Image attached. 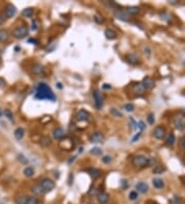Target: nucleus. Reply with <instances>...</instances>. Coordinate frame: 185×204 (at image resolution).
I'll return each mask as SVG.
<instances>
[{"label":"nucleus","instance_id":"32","mask_svg":"<svg viewBox=\"0 0 185 204\" xmlns=\"http://www.w3.org/2000/svg\"><path fill=\"white\" fill-rule=\"evenodd\" d=\"M109 113H110V115L111 116H116V118H122L124 116V115L119 111L117 108H110V110H109Z\"/></svg>","mask_w":185,"mask_h":204},{"label":"nucleus","instance_id":"27","mask_svg":"<svg viewBox=\"0 0 185 204\" xmlns=\"http://www.w3.org/2000/svg\"><path fill=\"white\" fill-rule=\"evenodd\" d=\"M34 15V9L32 7H27V9L22 10V16L24 18H31Z\"/></svg>","mask_w":185,"mask_h":204},{"label":"nucleus","instance_id":"13","mask_svg":"<svg viewBox=\"0 0 185 204\" xmlns=\"http://www.w3.org/2000/svg\"><path fill=\"white\" fill-rule=\"evenodd\" d=\"M114 16L120 21L127 22L130 20V15L126 12V10H121V9L116 10V12H114Z\"/></svg>","mask_w":185,"mask_h":204},{"label":"nucleus","instance_id":"33","mask_svg":"<svg viewBox=\"0 0 185 204\" xmlns=\"http://www.w3.org/2000/svg\"><path fill=\"white\" fill-rule=\"evenodd\" d=\"M165 171H166V167H165V166L157 165V166H155V167H154L153 173H154V174H162V173L165 172Z\"/></svg>","mask_w":185,"mask_h":204},{"label":"nucleus","instance_id":"54","mask_svg":"<svg viewBox=\"0 0 185 204\" xmlns=\"http://www.w3.org/2000/svg\"><path fill=\"white\" fill-rule=\"evenodd\" d=\"M170 3H172V4H177V3H179V1L178 0H172V1H169Z\"/></svg>","mask_w":185,"mask_h":204},{"label":"nucleus","instance_id":"58","mask_svg":"<svg viewBox=\"0 0 185 204\" xmlns=\"http://www.w3.org/2000/svg\"><path fill=\"white\" fill-rule=\"evenodd\" d=\"M2 116V110H1V108H0V118Z\"/></svg>","mask_w":185,"mask_h":204},{"label":"nucleus","instance_id":"53","mask_svg":"<svg viewBox=\"0 0 185 204\" xmlns=\"http://www.w3.org/2000/svg\"><path fill=\"white\" fill-rule=\"evenodd\" d=\"M102 88L104 89V90H108V89H111V86H109V85H106V84H105V85H103Z\"/></svg>","mask_w":185,"mask_h":204},{"label":"nucleus","instance_id":"20","mask_svg":"<svg viewBox=\"0 0 185 204\" xmlns=\"http://www.w3.org/2000/svg\"><path fill=\"white\" fill-rule=\"evenodd\" d=\"M31 191H32V193H33L34 195H36V196H40V195L45 194L44 191L42 190L41 186H40V184H35L34 186H32Z\"/></svg>","mask_w":185,"mask_h":204},{"label":"nucleus","instance_id":"40","mask_svg":"<svg viewBox=\"0 0 185 204\" xmlns=\"http://www.w3.org/2000/svg\"><path fill=\"white\" fill-rule=\"evenodd\" d=\"M18 160L21 163H23V164H27V163H28V159H27V158L24 156V155H22V154L18 155Z\"/></svg>","mask_w":185,"mask_h":204},{"label":"nucleus","instance_id":"61","mask_svg":"<svg viewBox=\"0 0 185 204\" xmlns=\"http://www.w3.org/2000/svg\"><path fill=\"white\" fill-rule=\"evenodd\" d=\"M183 178H185V177H183ZM183 183H184V184H185V181H183Z\"/></svg>","mask_w":185,"mask_h":204},{"label":"nucleus","instance_id":"45","mask_svg":"<svg viewBox=\"0 0 185 204\" xmlns=\"http://www.w3.org/2000/svg\"><path fill=\"white\" fill-rule=\"evenodd\" d=\"M94 19H95V22H96V23H98V24H102L103 23V18H101L100 17V16H95L94 17Z\"/></svg>","mask_w":185,"mask_h":204},{"label":"nucleus","instance_id":"39","mask_svg":"<svg viewBox=\"0 0 185 204\" xmlns=\"http://www.w3.org/2000/svg\"><path fill=\"white\" fill-rule=\"evenodd\" d=\"M137 128H139L140 132H142V131H144V130L146 129V125H145V123H144L143 121H140V122H138V123H137Z\"/></svg>","mask_w":185,"mask_h":204},{"label":"nucleus","instance_id":"36","mask_svg":"<svg viewBox=\"0 0 185 204\" xmlns=\"http://www.w3.org/2000/svg\"><path fill=\"white\" fill-rule=\"evenodd\" d=\"M124 108L127 111H129V113H132V111L135 110V105L133 104V103H127V104L124 106Z\"/></svg>","mask_w":185,"mask_h":204},{"label":"nucleus","instance_id":"55","mask_svg":"<svg viewBox=\"0 0 185 204\" xmlns=\"http://www.w3.org/2000/svg\"><path fill=\"white\" fill-rule=\"evenodd\" d=\"M15 51L16 52H20V47H15Z\"/></svg>","mask_w":185,"mask_h":204},{"label":"nucleus","instance_id":"7","mask_svg":"<svg viewBox=\"0 0 185 204\" xmlns=\"http://www.w3.org/2000/svg\"><path fill=\"white\" fill-rule=\"evenodd\" d=\"M126 60L127 63H130L131 65H139L141 63V59L137 54L135 53H131L126 55Z\"/></svg>","mask_w":185,"mask_h":204},{"label":"nucleus","instance_id":"25","mask_svg":"<svg viewBox=\"0 0 185 204\" xmlns=\"http://www.w3.org/2000/svg\"><path fill=\"white\" fill-rule=\"evenodd\" d=\"M28 196L26 195H19L16 197V203L17 204H27V202H28Z\"/></svg>","mask_w":185,"mask_h":204},{"label":"nucleus","instance_id":"14","mask_svg":"<svg viewBox=\"0 0 185 204\" xmlns=\"http://www.w3.org/2000/svg\"><path fill=\"white\" fill-rule=\"evenodd\" d=\"M110 199V196L106 192H99L97 195V200L100 204H106Z\"/></svg>","mask_w":185,"mask_h":204},{"label":"nucleus","instance_id":"46","mask_svg":"<svg viewBox=\"0 0 185 204\" xmlns=\"http://www.w3.org/2000/svg\"><path fill=\"white\" fill-rule=\"evenodd\" d=\"M141 133H142V132H140V131H139V132L137 133V134H136V135L134 136V137H133V139H132V142H133V143L136 142V141H137V140L139 139V138L141 137Z\"/></svg>","mask_w":185,"mask_h":204},{"label":"nucleus","instance_id":"50","mask_svg":"<svg viewBox=\"0 0 185 204\" xmlns=\"http://www.w3.org/2000/svg\"><path fill=\"white\" fill-rule=\"evenodd\" d=\"M31 29H32V30H36V29H37V23H36V21H33V22H32V27H31Z\"/></svg>","mask_w":185,"mask_h":204},{"label":"nucleus","instance_id":"37","mask_svg":"<svg viewBox=\"0 0 185 204\" xmlns=\"http://www.w3.org/2000/svg\"><path fill=\"white\" fill-rule=\"evenodd\" d=\"M112 160H113V158L111 156H108V155H106V156L102 158V162L105 163V164H109V163L112 162Z\"/></svg>","mask_w":185,"mask_h":204},{"label":"nucleus","instance_id":"48","mask_svg":"<svg viewBox=\"0 0 185 204\" xmlns=\"http://www.w3.org/2000/svg\"><path fill=\"white\" fill-rule=\"evenodd\" d=\"M120 187H121V189H127V181H121V184H120Z\"/></svg>","mask_w":185,"mask_h":204},{"label":"nucleus","instance_id":"21","mask_svg":"<svg viewBox=\"0 0 185 204\" xmlns=\"http://www.w3.org/2000/svg\"><path fill=\"white\" fill-rule=\"evenodd\" d=\"M104 34H105V37H106V38L109 39V40L116 39V37H117V33H116V32L114 31V30L109 29V28L105 30Z\"/></svg>","mask_w":185,"mask_h":204},{"label":"nucleus","instance_id":"34","mask_svg":"<svg viewBox=\"0 0 185 204\" xmlns=\"http://www.w3.org/2000/svg\"><path fill=\"white\" fill-rule=\"evenodd\" d=\"M169 204H182V199L179 196H174L169 201Z\"/></svg>","mask_w":185,"mask_h":204},{"label":"nucleus","instance_id":"3","mask_svg":"<svg viewBox=\"0 0 185 204\" xmlns=\"http://www.w3.org/2000/svg\"><path fill=\"white\" fill-rule=\"evenodd\" d=\"M29 33V29L27 26H19L17 27L15 30L12 31V36L15 37V38H18V39H22L24 38V37H26L27 35Z\"/></svg>","mask_w":185,"mask_h":204},{"label":"nucleus","instance_id":"56","mask_svg":"<svg viewBox=\"0 0 185 204\" xmlns=\"http://www.w3.org/2000/svg\"><path fill=\"white\" fill-rule=\"evenodd\" d=\"M182 145H183V148L185 149V138L183 139V141H182Z\"/></svg>","mask_w":185,"mask_h":204},{"label":"nucleus","instance_id":"60","mask_svg":"<svg viewBox=\"0 0 185 204\" xmlns=\"http://www.w3.org/2000/svg\"><path fill=\"white\" fill-rule=\"evenodd\" d=\"M0 62H1V57H0Z\"/></svg>","mask_w":185,"mask_h":204},{"label":"nucleus","instance_id":"26","mask_svg":"<svg viewBox=\"0 0 185 204\" xmlns=\"http://www.w3.org/2000/svg\"><path fill=\"white\" fill-rule=\"evenodd\" d=\"M126 12L129 13V15H138L141 12V9L139 6H129L127 7Z\"/></svg>","mask_w":185,"mask_h":204},{"label":"nucleus","instance_id":"24","mask_svg":"<svg viewBox=\"0 0 185 204\" xmlns=\"http://www.w3.org/2000/svg\"><path fill=\"white\" fill-rule=\"evenodd\" d=\"M13 135H15V137L17 138L18 140H21L22 138L25 136V130H24L23 128H17V129L15 130Z\"/></svg>","mask_w":185,"mask_h":204},{"label":"nucleus","instance_id":"29","mask_svg":"<svg viewBox=\"0 0 185 204\" xmlns=\"http://www.w3.org/2000/svg\"><path fill=\"white\" fill-rule=\"evenodd\" d=\"M152 184H153V187L156 188V189H162L165 187V183L162 178H154L152 181Z\"/></svg>","mask_w":185,"mask_h":204},{"label":"nucleus","instance_id":"15","mask_svg":"<svg viewBox=\"0 0 185 204\" xmlns=\"http://www.w3.org/2000/svg\"><path fill=\"white\" fill-rule=\"evenodd\" d=\"M76 119L79 122H86L89 120V113L86 109H80L76 115Z\"/></svg>","mask_w":185,"mask_h":204},{"label":"nucleus","instance_id":"18","mask_svg":"<svg viewBox=\"0 0 185 204\" xmlns=\"http://www.w3.org/2000/svg\"><path fill=\"white\" fill-rule=\"evenodd\" d=\"M136 191H138V193H141V194H145L148 191V184L143 183V181H140L136 184Z\"/></svg>","mask_w":185,"mask_h":204},{"label":"nucleus","instance_id":"35","mask_svg":"<svg viewBox=\"0 0 185 204\" xmlns=\"http://www.w3.org/2000/svg\"><path fill=\"white\" fill-rule=\"evenodd\" d=\"M89 153L92 155H95V156H99V155L102 154V149L100 148H92L91 151H89Z\"/></svg>","mask_w":185,"mask_h":204},{"label":"nucleus","instance_id":"23","mask_svg":"<svg viewBox=\"0 0 185 204\" xmlns=\"http://www.w3.org/2000/svg\"><path fill=\"white\" fill-rule=\"evenodd\" d=\"M39 143L43 148H48L51 145V138L48 137V136H42L39 140Z\"/></svg>","mask_w":185,"mask_h":204},{"label":"nucleus","instance_id":"2","mask_svg":"<svg viewBox=\"0 0 185 204\" xmlns=\"http://www.w3.org/2000/svg\"><path fill=\"white\" fill-rule=\"evenodd\" d=\"M156 160L154 158H148L143 155H137L133 158V165L138 168H146L150 167L155 164Z\"/></svg>","mask_w":185,"mask_h":204},{"label":"nucleus","instance_id":"17","mask_svg":"<svg viewBox=\"0 0 185 204\" xmlns=\"http://www.w3.org/2000/svg\"><path fill=\"white\" fill-rule=\"evenodd\" d=\"M86 171H88V173L92 179H98L99 177H101V175H102V172L99 169H97V168L92 167V168H89Z\"/></svg>","mask_w":185,"mask_h":204},{"label":"nucleus","instance_id":"51","mask_svg":"<svg viewBox=\"0 0 185 204\" xmlns=\"http://www.w3.org/2000/svg\"><path fill=\"white\" fill-rule=\"evenodd\" d=\"M4 86H5V81H4V80H3V78L0 77V89L3 88Z\"/></svg>","mask_w":185,"mask_h":204},{"label":"nucleus","instance_id":"6","mask_svg":"<svg viewBox=\"0 0 185 204\" xmlns=\"http://www.w3.org/2000/svg\"><path fill=\"white\" fill-rule=\"evenodd\" d=\"M152 135H153L154 138H156V139H159V140L165 139L166 135H167V132H166L165 127H162V126L155 127L153 131H152Z\"/></svg>","mask_w":185,"mask_h":204},{"label":"nucleus","instance_id":"42","mask_svg":"<svg viewBox=\"0 0 185 204\" xmlns=\"http://www.w3.org/2000/svg\"><path fill=\"white\" fill-rule=\"evenodd\" d=\"M147 122L150 125H153L154 122H155V118H154V115L153 113H149L147 116Z\"/></svg>","mask_w":185,"mask_h":204},{"label":"nucleus","instance_id":"28","mask_svg":"<svg viewBox=\"0 0 185 204\" xmlns=\"http://www.w3.org/2000/svg\"><path fill=\"white\" fill-rule=\"evenodd\" d=\"M9 33L7 30L5 29H0V42H4L9 39Z\"/></svg>","mask_w":185,"mask_h":204},{"label":"nucleus","instance_id":"8","mask_svg":"<svg viewBox=\"0 0 185 204\" xmlns=\"http://www.w3.org/2000/svg\"><path fill=\"white\" fill-rule=\"evenodd\" d=\"M89 140H91V142L92 143H102L103 140H104V135H103L102 132L96 131L91 135Z\"/></svg>","mask_w":185,"mask_h":204},{"label":"nucleus","instance_id":"19","mask_svg":"<svg viewBox=\"0 0 185 204\" xmlns=\"http://www.w3.org/2000/svg\"><path fill=\"white\" fill-rule=\"evenodd\" d=\"M32 72H33L34 74H36V75L44 74V67H43L42 65L39 64V63L34 64L33 67H32Z\"/></svg>","mask_w":185,"mask_h":204},{"label":"nucleus","instance_id":"44","mask_svg":"<svg viewBox=\"0 0 185 204\" xmlns=\"http://www.w3.org/2000/svg\"><path fill=\"white\" fill-rule=\"evenodd\" d=\"M130 122H131V129L132 130H134V129H136L137 128V123L135 122V120L133 119V118H130Z\"/></svg>","mask_w":185,"mask_h":204},{"label":"nucleus","instance_id":"47","mask_svg":"<svg viewBox=\"0 0 185 204\" xmlns=\"http://www.w3.org/2000/svg\"><path fill=\"white\" fill-rule=\"evenodd\" d=\"M28 43H30V45H38V40H37V39H35V38H29V39H28Z\"/></svg>","mask_w":185,"mask_h":204},{"label":"nucleus","instance_id":"38","mask_svg":"<svg viewBox=\"0 0 185 204\" xmlns=\"http://www.w3.org/2000/svg\"><path fill=\"white\" fill-rule=\"evenodd\" d=\"M129 198H130V200H132V201H134V200H136V199H138V192H137V191H132V192H130Z\"/></svg>","mask_w":185,"mask_h":204},{"label":"nucleus","instance_id":"16","mask_svg":"<svg viewBox=\"0 0 185 204\" xmlns=\"http://www.w3.org/2000/svg\"><path fill=\"white\" fill-rule=\"evenodd\" d=\"M174 126H175L176 129L179 130V131H183L185 129V121L183 120V118L178 116V118L174 120Z\"/></svg>","mask_w":185,"mask_h":204},{"label":"nucleus","instance_id":"52","mask_svg":"<svg viewBox=\"0 0 185 204\" xmlns=\"http://www.w3.org/2000/svg\"><path fill=\"white\" fill-rule=\"evenodd\" d=\"M3 23H4V18H3V16L0 13V25H2Z\"/></svg>","mask_w":185,"mask_h":204},{"label":"nucleus","instance_id":"11","mask_svg":"<svg viewBox=\"0 0 185 204\" xmlns=\"http://www.w3.org/2000/svg\"><path fill=\"white\" fill-rule=\"evenodd\" d=\"M4 13L6 16V18H12L15 17V15L17 13V9L13 4H7L6 6L4 7Z\"/></svg>","mask_w":185,"mask_h":204},{"label":"nucleus","instance_id":"22","mask_svg":"<svg viewBox=\"0 0 185 204\" xmlns=\"http://www.w3.org/2000/svg\"><path fill=\"white\" fill-rule=\"evenodd\" d=\"M133 90H134L135 93L138 94V95H142V94H144V92L146 91V90L144 89V87H143V85L141 83H136V84H134V86H133Z\"/></svg>","mask_w":185,"mask_h":204},{"label":"nucleus","instance_id":"43","mask_svg":"<svg viewBox=\"0 0 185 204\" xmlns=\"http://www.w3.org/2000/svg\"><path fill=\"white\" fill-rule=\"evenodd\" d=\"M27 204H39V201L36 197H29Z\"/></svg>","mask_w":185,"mask_h":204},{"label":"nucleus","instance_id":"59","mask_svg":"<svg viewBox=\"0 0 185 204\" xmlns=\"http://www.w3.org/2000/svg\"><path fill=\"white\" fill-rule=\"evenodd\" d=\"M88 204H94V203H92V202H89V203H88Z\"/></svg>","mask_w":185,"mask_h":204},{"label":"nucleus","instance_id":"41","mask_svg":"<svg viewBox=\"0 0 185 204\" xmlns=\"http://www.w3.org/2000/svg\"><path fill=\"white\" fill-rule=\"evenodd\" d=\"M4 115H5V116H6L7 119L9 120H10V121H13V115H12V113L10 111L9 109H5V111H4Z\"/></svg>","mask_w":185,"mask_h":204},{"label":"nucleus","instance_id":"12","mask_svg":"<svg viewBox=\"0 0 185 204\" xmlns=\"http://www.w3.org/2000/svg\"><path fill=\"white\" fill-rule=\"evenodd\" d=\"M53 136H54V138H55V139H57V140H62L63 138H65L66 134H65V131H64L63 128L57 127L56 129H54Z\"/></svg>","mask_w":185,"mask_h":204},{"label":"nucleus","instance_id":"10","mask_svg":"<svg viewBox=\"0 0 185 204\" xmlns=\"http://www.w3.org/2000/svg\"><path fill=\"white\" fill-rule=\"evenodd\" d=\"M60 148H61L63 151H71V149L74 148V145L72 143V140L69 139V138H65L60 142Z\"/></svg>","mask_w":185,"mask_h":204},{"label":"nucleus","instance_id":"57","mask_svg":"<svg viewBox=\"0 0 185 204\" xmlns=\"http://www.w3.org/2000/svg\"><path fill=\"white\" fill-rule=\"evenodd\" d=\"M58 87H59V88H60V89H61V88H62V85H61V83H59V84H58Z\"/></svg>","mask_w":185,"mask_h":204},{"label":"nucleus","instance_id":"5","mask_svg":"<svg viewBox=\"0 0 185 204\" xmlns=\"http://www.w3.org/2000/svg\"><path fill=\"white\" fill-rule=\"evenodd\" d=\"M40 186H41L42 190L44 191V193H48V192H51V190H54V188H55L56 184H55V181H54L53 179H51L48 177H45V178H43L41 181H40Z\"/></svg>","mask_w":185,"mask_h":204},{"label":"nucleus","instance_id":"4","mask_svg":"<svg viewBox=\"0 0 185 204\" xmlns=\"http://www.w3.org/2000/svg\"><path fill=\"white\" fill-rule=\"evenodd\" d=\"M92 97H94L95 100V106H96L97 109H101L103 107V104H104V97H103V94L99 90H95L94 93H92Z\"/></svg>","mask_w":185,"mask_h":204},{"label":"nucleus","instance_id":"30","mask_svg":"<svg viewBox=\"0 0 185 204\" xmlns=\"http://www.w3.org/2000/svg\"><path fill=\"white\" fill-rule=\"evenodd\" d=\"M34 174H35V170L31 166H28V167H26L25 169H24V175H25L26 177H32Z\"/></svg>","mask_w":185,"mask_h":204},{"label":"nucleus","instance_id":"31","mask_svg":"<svg viewBox=\"0 0 185 204\" xmlns=\"http://www.w3.org/2000/svg\"><path fill=\"white\" fill-rule=\"evenodd\" d=\"M175 141H176L175 135H174L173 133H170V134L168 135L167 139H166V145H167L168 146H172L174 143H175Z\"/></svg>","mask_w":185,"mask_h":204},{"label":"nucleus","instance_id":"49","mask_svg":"<svg viewBox=\"0 0 185 204\" xmlns=\"http://www.w3.org/2000/svg\"><path fill=\"white\" fill-rule=\"evenodd\" d=\"M68 184H69V186H71L73 184V173H70L69 174V181H68Z\"/></svg>","mask_w":185,"mask_h":204},{"label":"nucleus","instance_id":"9","mask_svg":"<svg viewBox=\"0 0 185 204\" xmlns=\"http://www.w3.org/2000/svg\"><path fill=\"white\" fill-rule=\"evenodd\" d=\"M141 84L143 85L145 90H151L152 88H154V86H155V81H154L153 78L150 77H145L143 78V81Z\"/></svg>","mask_w":185,"mask_h":204},{"label":"nucleus","instance_id":"1","mask_svg":"<svg viewBox=\"0 0 185 204\" xmlns=\"http://www.w3.org/2000/svg\"><path fill=\"white\" fill-rule=\"evenodd\" d=\"M34 98L37 100H50L53 102L56 101V95L54 94L51 87L45 83H40L37 86Z\"/></svg>","mask_w":185,"mask_h":204}]
</instances>
